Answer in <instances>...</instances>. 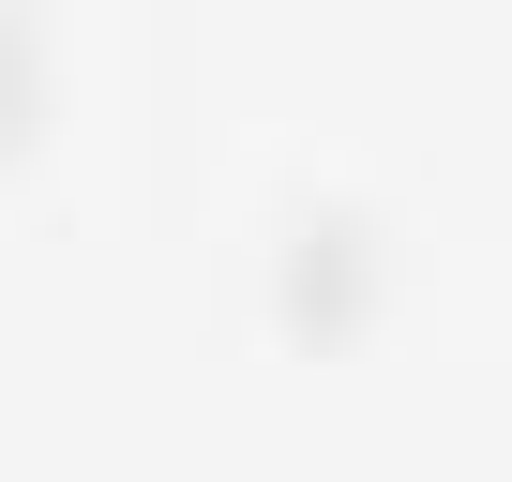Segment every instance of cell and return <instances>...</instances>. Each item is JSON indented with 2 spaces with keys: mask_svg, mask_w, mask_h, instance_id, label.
Wrapping results in <instances>:
<instances>
[{
  "mask_svg": "<svg viewBox=\"0 0 512 482\" xmlns=\"http://www.w3.org/2000/svg\"><path fill=\"white\" fill-rule=\"evenodd\" d=\"M377 287H392V211H362V196H317V211L272 241V317H287L302 347H347V332L377 317Z\"/></svg>",
  "mask_w": 512,
  "mask_h": 482,
  "instance_id": "1",
  "label": "cell"
},
{
  "mask_svg": "<svg viewBox=\"0 0 512 482\" xmlns=\"http://www.w3.org/2000/svg\"><path fill=\"white\" fill-rule=\"evenodd\" d=\"M46 136V31L0 0V151H31Z\"/></svg>",
  "mask_w": 512,
  "mask_h": 482,
  "instance_id": "2",
  "label": "cell"
}]
</instances>
